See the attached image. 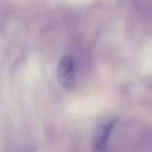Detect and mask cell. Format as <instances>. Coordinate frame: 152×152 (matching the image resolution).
<instances>
[{"mask_svg": "<svg viewBox=\"0 0 152 152\" xmlns=\"http://www.w3.org/2000/svg\"><path fill=\"white\" fill-rule=\"evenodd\" d=\"M113 126H114V122L112 121V122H108L104 126H102V128L99 131V133L96 134V138H95V142H94L95 144L94 147L96 150H102L106 146L107 140H108V138L112 133Z\"/></svg>", "mask_w": 152, "mask_h": 152, "instance_id": "cell-2", "label": "cell"}, {"mask_svg": "<svg viewBox=\"0 0 152 152\" xmlns=\"http://www.w3.org/2000/svg\"><path fill=\"white\" fill-rule=\"evenodd\" d=\"M58 82L66 89L72 88L75 84V63L71 56H64L58 64L57 69Z\"/></svg>", "mask_w": 152, "mask_h": 152, "instance_id": "cell-1", "label": "cell"}]
</instances>
